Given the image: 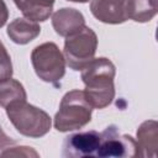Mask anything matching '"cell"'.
<instances>
[{"label": "cell", "instance_id": "9c48e42d", "mask_svg": "<svg viewBox=\"0 0 158 158\" xmlns=\"http://www.w3.org/2000/svg\"><path fill=\"white\" fill-rule=\"evenodd\" d=\"M52 26L57 35L62 37H68L85 26L84 15L73 7L58 9L52 15Z\"/></svg>", "mask_w": 158, "mask_h": 158}, {"label": "cell", "instance_id": "30bf717a", "mask_svg": "<svg viewBox=\"0 0 158 158\" xmlns=\"http://www.w3.org/2000/svg\"><path fill=\"white\" fill-rule=\"evenodd\" d=\"M6 33L16 44H27L41 33V26L26 17H17L7 25Z\"/></svg>", "mask_w": 158, "mask_h": 158}, {"label": "cell", "instance_id": "52a82bcc", "mask_svg": "<svg viewBox=\"0 0 158 158\" xmlns=\"http://www.w3.org/2000/svg\"><path fill=\"white\" fill-rule=\"evenodd\" d=\"M100 144V133L91 130L85 132H77L65 137L62 147V157L64 158H81L96 157Z\"/></svg>", "mask_w": 158, "mask_h": 158}, {"label": "cell", "instance_id": "5b68a950", "mask_svg": "<svg viewBox=\"0 0 158 158\" xmlns=\"http://www.w3.org/2000/svg\"><path fill=\"white\" fill-rule=\"evenodd\" d=\"M98 36L88 26L65 37L63 56L65 64L73 70H81L95 56Z\"/></svg>", "mask_w": 158, "mask_h": 158}, {"label": "cell", "instance_id": "277c9868", "mask_svg": "<svg viewBox=\"0 0 158 158\" xmlns=\"http://www.w3.org/2000/svg\"><path fill=\"white\" fill-rule=\"evenodd\" d=\"M31 63L36 75L51 84H57L65 74V59L54 42L36 46L31 53Z\"/></svg>", "mask_w": 158, "mask_h": 158}, {"label": "cell", "instance_id": "6da1fadb", "mask_svg": "<svg viewBox=\"0 0 158 158\" xmlns=\"http://www.w3.org/2000/svg\"><path fill=\"white\" fill-rule=\"evenodd\" d=\"M115 75L116 67L106 57L93 58L81 69V80L85 85L83 91L93 109H104L112 102Z\"/></svg>", "mask_w": 158, "mask_h": 158}, {"label": "cell", "instance_id": "5bb4252c", "mask_svg": "<svg viewBox=\"0 0 158 158\" xmlns=\"http://www.w3.org/2000/svg\"><path fill=\"white\" fill-rule=\"evenodd\" d=\"M127 17L136 22H148L157 15V0H127Z\"/></svg>", "mask_w": 158, "mask_h": 158}, {"label": "cell", "instance_id": "e0dca14e", "mask_svg": "<svg viewBox=\"0 0 158 158\" xmlns=\"http://www.w3.org/2000/svg\"><path fill=\"white\" fill-rule=\"evenodd\" d=\"M15 143H16V141L12 139L11 137H9V136L4 132V130L1 128V126H0V153H1L5 148H7V147H10V146H14Z\"/></svg>", "mask_w": 158, "mask_h": 158}, {"label": "cell", "instance_id": "ac0fdd59", "mask_svg": "<svg viewBox=\"0 0 158 158\" xmlns=\"http://www.w3.org/2000/svg\"><path fill=\"white\" fill-rule=\"evenodd\" d=\"M9 19V9L4 0H0V28L6 23Z\"/></svg>", "mask_w": 158, "mask_h": 158}, {"label": "cell", "instance_id": "8992f818", "mask_svg": "<svg viewBox=\"0 0 158 158\" xmlns=\"http://www.w3.org/2000/svg\"><path fill=\"white\" fill-rule=\"evenodd\" d=\"M139 156L137 142L130 135H121L115 125L107 126L100 133V144L96 157H136Z\"/></svg>", "mask_w": 158, "mask_h": 158}, {"label": "cell", "instance_id": "4fadbf2b", "mask_svg": "<svg viewBox=\"0 0 158 158\" xmlns=\"http://www.w3.org/2000/svg\"><path fill=\"white\" fill-rule=\"evenodd\" d=\"M27 100V94L23 88V85L12 78L5 79L0 81V106L6 109L7 106L20 102V101H26Z\"/></svg>", "mask_w": 158, "mask_h": 158}, {"label": "cell", "instance_id": "2e32d148", "mask_svg": "<svg viewBox=\"0 0 158 158\" xmlns=\"http://www.w3.org/2000/svg\"><path fill=\"white\" fill-rule=\"evenodd\" d=\"M1 157H40V154L32 148L27 146H20V147H7L1 153Z\"/></svg>", "mask_w": 158, "mask_h": 158}, {"label": "cell", "instance_id": "7c38bea8", "mask_svg": "<svg viewBox=\"0 0 158 158\" xmlns=\"http://www.w3.org/2000/svg\"><path fill=\"white\" fill-rule=\"evenodd\" d=\"M14 2L26 19L36 22L48 20L53 11V4L46 0H14Z\"/></svg>", "mask_w": 158, "mask_h": 158}, {"label": "cell", "instance_id": "ba28073f", "mask_svg": "<svg viewBox=\"0 0 158 158\" xmlns=\"http://www.w3.org/2000/svg\"><path fill=\"white\" fill-rule=\"evenodd\" d=\"M126 5L127 0H91L90 11L100 22L118 25L128 20Z\"/></svg>", "mask_w": 158, "mask_h": 158}, {"label": "cell", "instance_id": "9a60e30c", "mask_svg": "<svg viewBox=\"0 0 158 158\" xmlns=\"http://www.w3.org/2000/svg\"><path fill=\"white\" fill-rule=\"evenodd\" d=\"M12 62L11 57L4 46V43L0 41V81L9 79L12 77Z\"/></svg>", "mask_w": 158, "mask_h": 158}, {"label": "cell", "instance_id": "d6986e66", "mask_svg": "<svg viewBox=\"0 0 158 158\" xmlns=\"http://www.w3.org/2000/svg\"><path fill=\"white\" fill-rule=\"evenodd\" d=\"M67 1H72V2H80V4H84V2H88L89 0H67Z\"/></svg>", "mask_w": 158, "mask_h": 158}, {"label": "cell", "instance_id": "8fae6325", "mask_svg": "<svg viewBox=\"0 0 158 158\" xmlns=\"http://www.w3.org/2000/svg\"><path fill=\"white\" fill-rule=\"evenodd\" d=\"M137 144L141 157H156L158 148V123L156 120H147L137 128Z\"/></svg>", "mask_w": 158, "mask_h": 158}, {"label": "cell", "instance_id": "ffe728a7", "mask_svg": "<svg viewBox=\"0 0 158 158\" xmlns=\"http://www.w3.org/2000/svg\"><path fill=\"white\" fill-rule=\"evenodd\" d=\"M46 1H48V2H51V4H54L56 0H46Z\"/></svg>", "mask_w": 158, "mask_h": 158}, {"label": "cell", "instance_id": "7a4b0ae2", "mask_svg": "<svg viewBox=\"0 0 158 158\" xmlns=\"http://www.w3.org/2000/svg\"><path fill=\"white\" fill-rule=\"evenodd\" d=\"M93 106L88 102L84 91L75 89L64 94L59 109L54 115L53 125L59 132L75 131L91 121Z\"/></svg>", "mask_w": 158, "mask_h": 158}, {"label": "cell", "instance_id": "3957f363", "mask_svg": "<svg viewBox=\"0 0 158 158\" xmlns=\"http://www.w3.org/2000/svg\"><path fill=\"white\" fill-rule=\"evenodd\" d=\"M6 115L16 131L30 138H40L47 135L52 126L49 115L27 101L15 102L6 109Z\"/></svg>", "mask_w": 158, "mask_h": 158}]
</instances>
